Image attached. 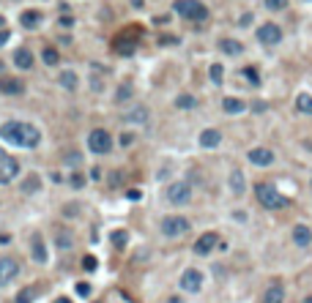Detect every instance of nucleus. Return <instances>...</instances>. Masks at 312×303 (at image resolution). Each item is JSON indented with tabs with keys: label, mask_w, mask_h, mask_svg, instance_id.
I'll return each instance as SVG.
<instances>
[{
	"label": "nucleus",
	"mask_w": 312,
	"mask_h": 303,
	"mask_svg": "<svg viewBox=\"0 0 312 303\" xmlns=\"http://www.w3.org/2000/svg\"><path fill=\"white\" fill-rule=\"evenodd\" d=\"M110 241H112V246L124 248V246H126V241H129V238H126V232H124V229H115V232L110 235Z\"/></svg>",
	"instance_id": "nucleus-31"
},
{
	"label": "nucleus",
	"mask_w": 312,
	"mask_h": 303,
	"mask_svg": "<svg viewBox=\"0 0 312 303\" xmlns=\"http://www.w3.org/2000/svg\"><path fill=\"white\" fill-rule=\"evenodd\" d=\"M296 110H298V112H304V115H312V96H310V93H298V98H296Z\"/></svg>",
	"instance_id": "nucleus-24"
},
{
	"label": "nucleus",
	"mask_w": 312,
	"mask_h": 303,
	"mask_svg": "<svg viewBox=\"0 0 312 303\" xmlns=\"http://www.w3.org/2000/svg\"><path fill=\"white\" fill-rule=\"evenodd\" d=\"M0 137H3V142H11V145H20V148L33 151V148H39V142H42V131L30 123L8 120V123L0 126Z\"/></svg>",
	"instance_id": "nucleus-1"
},
{
	"label": "nucleus",
	"mask_w": 312,
	"mask_h": 303,
	"mask_svg": "<svg viewBox=\"0 0 312 303\" xmlns=\"http://www.w3.org/2000/svg\"><path fill=\"white\" fill-rule=\"evenodd\" d=\"M77 295H80V298H88L90 295V284L80 282V284H77Z\"/></svg>",
	"instance_id": "nucleus-37"
},
{
	"label": "nucleus",
	"mask_w": 312,
	"mask_h": 303,
	"mask_svg": "<svg viewBox=\"0 0 312 303\" xmlns=\"http://www.w3.org/2000/svg\"><path fill=\"white\" fill-rule=\"evenodd\" d=\"M88 148H90L93 153H107V151L112 148V137H110V134H107L104 129H93V131L88 134Z\"/></svg>",
	"instance_id": "nucleus-6"
},
{
	"label": "nucleus",
	"mask_w": 312,
	"mask_h": 303,
	"mask_svg": "<svg viewBox=\"0 0 312 303\" xmlns=\"http://www.w3.org/2000/svg\"><path fill=\"white\" fill-rule=\"evenodd\" d=\"M112 49H115L118 55H134V49H137V38H118V41L112 44Z\"/></svg>",
	"instance_id": "nucleus-18"
},
{
	"label": "nucleus",
	"mask_w": 312,
	"mask_h": 303,
	"mask_svg": "<svg viewBox=\"0 0 312 303\" xmlns=\"http://www.w3.org/2000/svg\"><path fill=\"white\" fill-rule=\"evenodd\" d=\"M285 6H288V0H266V8H269V11H282Z\"/></svg>",
	"instance_id": "nucleus-32"
},
{
	"label": "nucleus",
	"mask_w": 312,
	"mask_h": 303,
	"mask_svg": "<svg viewBox=\"0 0 312 303\" xmlns=\"http://www.w3.org/2000/svg\"><path fill=\"white\" fill-rule=\"evenodd\" d=\"M20 276V262L14 257H0V287L11 284Z\"/></svg>",
	"instance_id": "nucleus-8"
},
{
	"label": "nucleus",
	"mask_w": 312,
	"mask_h": 303,
	"mask_svg": "<svg viewBox=\"0 0 312 303\" xmlns=\"http://www.w3.org/2000/svg\"><path fill=\"white\" fill-rule=\"evenodd\" d=\"M219 49L228 52V55H241V52H244L241 41H236V38H222V41H219Z\"/></svg>",
	"instance_id": "nucleus-23"
},
{
	"label": "nucleus",
	"mask_w": 312,
	"mask_h": 303,
	"mask_svg": "<svg viewBox=\"0 0 312 303\" xmlns=\"http://www.w3.org/2000/svg\"><path fill=\"white\" fill-rule=\"evenodd\" d=\"M61 85H63V88H69V90H74L77 88V74H74V71H63V74H61Z\"/></svg>",
	"instance_id": "nucleus-30"
},
{
	"label": "nucleus",
	"mask_w": 312,
	"mask_h": 303,
	"mask_svg": "<svg viewBox=\"0 0 312 303\" xmlns=\"http://www.w3.org/2000/svg\"><path fill=\"white\" fill-rule=\"evenodd\" d=\"M20 22H22V28L25 30L39 28V25H42V11H33V8H30V11H25V14L20 17Z\"/></svg>",
	"instance_id": "nucleus-17"
},
{
	"label": "nucleus",
	"mask_w": 312,
	"mask_h": 303,
	"mask_svg": "<svg viewBox=\"0 0 312 303\" xmlns=\"http://www.w3.org/2000/svg\"><path fill=\"white\" fill-rule=\"evenodd\" d=\"M42 189V178L39 175H28V178L22 180V191H28V194H36Z\"/></svg>",
	"instance_id": "nucleus-25"
},
{
	"label": "nucleus",
	"mask_w": 312,
	"mask_h": 303,
	"mask_svg": "<svg viewBox=\"0 0 312 303\" xmlns=\"http://www.w3.org/2000/svg\"><path fill=\"white\" fill-rule=\"evenodd\" d=\"M30 254H33V260L39 262V265H44V262H47V246H44V238L39 232L30 238Z\"/></svg>",
	"instance_id": "nucleus-12"
},
{
	"label": "nucleus",
	"mask_w": 312,
	"mask_h": 303,
	"mask_svg": "<svg viewBox=\"0 0 312 303\" xmlns=\"http://www.w3.org/2000/svg\"><path fill=\"white\" fill-rule=\"evenodd\" d=\"M189 232V219L184 216H165L162 219V235L165 238H181Z\"/></svg>",
	"instance_id": "nucleus-4"
},
{
	"label": "nucleus",
	"mask_w": 312,
	"mask_h": 303,
	"mask_svg": "<svg viewBox=\"0 0 312 303\" xmlns=\"http://www.w3.org/2000/svg\"><path fill=\"white\" fill-rule=\"evenodd\" d=\"M257 41H260V44H269V47L279 44V41H282V28H279V25H274V22L260 25V28H257Z\"/></svg>",
	"instance_id": "nucleus-9"
},
{
	"label": "nucleus",
	"mask_w": 312,
	"mask_h": 303,
	"mask_svg": "<svg viewBox=\"0 0 312 303\" xmlns=\"http://www.w3.org/2000/svg\"><path fill=\"white\" fill-rule=\"evenodd\" d=\"M121 145H132V134H124V137H121Z\"/></svg>",
	"instance_id": "nucleus-45"
},
{
	"label": "nucleus",
	"mask_w": 312,
	"mask_h": 303,
	"mask_svg": "<svg viewBox=\"0 0 312 303\" xmlns=\"http://www.w3.org/2000/svg\"><path fill=\"white\" fill-rule=\"evenodd\" d=\"M55 303H71V301H69V298H58Z\"/></svg>",
	"instance_id": "nucleus-49"
},
{
	"label": "nucleus",
	"mask_w": 312,
	"mask_h": 303,
	"mask_svg": "<svg viewBox=\"0 0 312 303\" xmlns=\"http://www.w3.org/2000/svg\"><path fill=\"white\" fill-rule=\"evenodd\" d=\"M304 303H312V295H307V298H304Z\"/></svg>",
	"instance_id": "nucleus-50"
},
{
	"label": "nucleus",
	"mask_w": 312,
	"mask_h": 303,
	"mask_svg": "<svg viewBox=\"0 0 312 303\" xmlns=\"http://www.w3.org/2000/svg\"><path fill=\"white\" fill-rule=\"evenodd\" d=\"M58 246L66 251V248H71V235H66V232H58Z\"/></svg>",
	"instance_id": "nucleus-33"
},
{
	"label": "nucleus",
	"mask_w": 312,
	"mask_h": 303,
	"mask_svg": "<svg viewBox=\"0 0 312 303\" xmlns=\"http://www.w3.org/2000/svg\"><path fill=\"white\" fill-rule=\"evenodd\" d=\"M8 241H11V235H8V232H0V243H8Z\"/></svg>",
	"instance_id": "nucleus-46"
},
{
	"label": "nucleus",
	"mask_w": 312,
	"mask_h": 303,
	"mask_svg": "<svg viewBox=\"0 0 312 303\" xmlns=\"http://www.w3.org/2000/svg\"><path fill=\"white\" fill-rule=\"evenodd\" d=\"M178 284H181L184 292H200V289H203V273L197 268H187L184 273H181Z\"/></svg>",
	"instance_id": "nucleus-7"
},
{
	"label": "nucleus",
	"mask_w": 312,
	"mask_h": 303,
	"mask_svg": "<svg viewBox=\"0 0 312 303\" xmlns=\"http://www.w3.org/2000/svg\"><path fill=\"white\" fill-rule=\"evenodd\" d=\"M22 90H25V85H22L20 79H14V76L0 79V93H3V96H20Z\"/></svg>",
	"instance_id": "nucleus-15"
},
{
	"label": "nucleus",
	"mask_w": 312,
	"mask_h": 303,
	"mask_svg": "<svg viewBox=\"0 0 312 303\" xmlns=\"http://www.w3.org/2000/svg\"><path fill=\"white\" fill-rule=\"evenodd\" d=\"M255 194H257V202H260L266 210H282V208H288V197H282V194L274 186H269V183H260V186L255 189Z\"/></svg>",
	"instance_id": "nucleus-2"
},
{
	"label": "nucleus",
	"mask_w": 312,
	"mask_h": 303,
	"mask_svg": "<svg viewBox=\"0 0 312 303\" xmlns=\"http://www.w3.org/2000/svg\"><path fill=\"white\" fill-rule=\"evenodd\" d=\"M194 104L197 101H194V96H189V93H181V96L175 98V107H178V110H192Z\"/></svg>",
	"instance_id": "nucleus-29"
},
{
	"label": "nucleus",
	"mask_w": 312,
	"mask_h": 303,
	"mask_svg": "<svg viewBox=\"0 0 312 303\" xmlns=\"http://www.w3.org/2000/svg\"><path fill=\"white\" fill-rule=\"evenodd\" d=\"M42 60L47 63V66H58V63H61V55H58L55 47H44L42 49Z\"/></svg>",
	"instance_id": "nucleus-26"
},
{
	"label": "nucleus",
	"mask_w": 312,
	"mask_h": 303,
	"mask_svg": "<svg viewBox=\"0 0 312 303\" xmlns=\"http://www.w3.org/2000/svg\"><path fill=\"white\" fill-rule=\"evenodd\" d=\"M167 303H184V301H181L178 295H173V298H167Z\"/></svg>",
	"instance_id": "nucleus-47"
},
{
	"label": "nucleus",
	"mask_w": 312,
	"mask_h": 303,
	"mask_svg": "<svg viewBox=\"0 0 312 303\" xmlns=\"http://www.w3.org/2000/svg\"><path fill=\"white\" fill-rule=\"evenodd\" d=\"M129 96H132V88H129V85H121V90H118V101H126Z\"/></svg>",
	"instance_id": "nucleus-38"
},
{
	"label": "nucleus",
	"mask_w": 312,
	"mask_h": 303,
	"mask_svg": "<svg viewBox=\"0 0 312 303\" xmlns=\"http://www.w3.org/2000/svg\"><path fill=\"white\" fill-rule=\"evenodd\" d=\"M208 74H211V82H214V85H222V79H225V69H222V63H214V66L208 69Z\"/></svg>",
	"instance_id": "nucleus-28"
},
{
	"label": "nucleus",
	"mask_w": 312,
	"mask_h": 303,
	"mask_svg": "<svg viewBox=\"0 0 312 303\" xmlns=\"http://www.w3.org/2000/svg\"><path fill=\"white\" fill-rule=\"evenodd\" d=\"M83 268H85V270H96V268H99L96 257H90V254H88V257H85V260H83Z\"/></svg>",
	"instance_id": "nucleus-36"
},
{
	"label": "nucleus",
	"mask_w": 312,
	"mask_h": 303,
	"mask_svg": "<svg viewBox=\"0 0 312 303\" xmlns=\"http://www.w3.org/2000/svg\"><path fill=\"white\" fill-rule=\"evenodd\" d=\"M126 120H129V123H146V120H148V110H146V107H137V110H132L129 115H126Z\"/></svg>",
	"instance_id": "nucleus-27"
},
{
	"label": "nucleus",
	"mask_w": 312,
	"mask_h": 303,
	"mask_svg": "<svg viewBox=\"0 0 312 303\" xmlns=\"http://www.w3.org/2000/svg\"><path fill=\"white\" fill-rule=\"evenodd\" d=\"M69 180H71V186H74V189H83V183H85V180H83V175H80V172H74Z\"/></svg>",
	"instance_id": "nucleus-39"
},
{
	"label": "nucleus",
	"mask_w": 312,
	"mask_h": 303,
	"mask_svg": "<svg viewBox=\"0 0 312 303\" xmlns=\"http://www.w3.org/2000/svg\"><path fill=\"white\" fill-rule=\"evenodd\" d=\"M250 161L257 167H269L271 161H274V153L269 151V148H252L250 151Z\"/></svg>",
	"instance_id": "nucleus-13"
},
{
	"label": "nucleus",
	"mask_w": 312,
	"mask_h": 303,
	"mask_svg": "<svg viewBox=\"0 0 312 303\" xmlns=\"http://www.w3.org/2000/svg\"><path fill=\"white\" fill-rule=\"evenodd\" d=\"M173 11L178 17H187V19H206L208 17V8L203 6L200 0H175Z\"/></svg>",
	"instance_id": "nucleus-3"
},
{
	"label": "nucleus",
	"mask_w": 312,
	"mask_h": 303,
	"mask_svg": "<svg viewBox=\"0 0 312 303\" xmlns=\"http://www.w3.org/2000/svg\"><path fill=\"white\" fill-rule=\"evenodd\" d=\"M17 175H20V161L11 153L0 151V183H11Z\"/></svg>",
	"instance_id": "nucleus-5"
},
{
	"label": "nucleus",
	"mask_w": 312,
	"mask_h": 303,
	"mask_svg": "<svg viewBox=\"0 0 312 303\" xmlns=\"http://www.w3.org/2000/svg\"><path fill=\"white\" fill-rule=\"evenodd\" d=\"M80 161H83V156H80V153H71V156H66V164H71V167H77Z\"/></svg>",
	"instance_id": "nucleus-40"
},
{
	"label": "nucleus",
	"mask_w": 312,
	"mask_h": 303,
	"mask_svg": "<svg viewBox=\"0 0 312 303\" xmlns=\"http://www.w3.org/2000/svg\"><path fill=\"white\" fill-rule=\"evenodd\" d=\"M126 197H129V200H132V202H137L140 197H143V194H140V189H132V191L126 194Z\"/></svg>",
	"instance_id": "nucleus-41"
},
{
	"label": "nucleus",
	"mask_w": 312,
	"mask_h": 303,
	"mask_svg": "<svg viewBox=\"0 0 312 303\" xmlns=\"http://www.w3.org/2000/svg\"><path fill=\"white\" fill-rule=\"evenodd\" d=\"M263 303H285V289L282 284H271L263 295Z\"/></svg>",
	"instance_id": "nucleus-19"
},
{
	"label": "nucleus",
	"mask_w": 312,
	"mask_h": 303,
	"mask_svg": "<svg viewBox=\"0 0 312 303\" xmlns=\"http://www.w3.org/2000/svg\"><path fill=\"white\" fill-rule=\"evenodd\" d=\"M244 76H247L252 85H260V76H257V71L252 69V66H247V69H244Z\"/></svg>",
	"instance_id": "nucleus-34"
},
{
	"label": "nucleus",
	"mask_w": 312,
	"mask_h": 303,
	"mask_svg": "<svg viewBox=\"0 0 312 303\" xmlns=\"http://www.w3.org/2000/svg\"><path fill=\"white\" fill-rule=\"evenodd\" d=\"M219 142H222V131H216V129L200 131V148H216Z\"/></svg>",
	"instance_id": "nucleus-16"
},
{
	"label": "nucleus",
	"mask_w": 312,
	"mask_h": 303,
	"mask_svg": "<svg viewBox=\"0 0 312 303\" xmlns=\"http://www.w3.org/2000/svg\"><path fill=\"white\" fill-rule=\"evenodd\" d=\"M252 22V14H244L241 19H238V25H241V28H247V25H250Z\"/></svg>",
	"instance_id": "nucleus-43"
},
{
	"label": "nucleus",
	"mask_w": 312,
	"mask_h": 303,
	"mask_svg": "<svg viewBox=\"0 0 312 303\" xmlns=\"http://www.w3.org/2000/svg\"><path fill=\"white\" fill-rule=\"evenodd\" d=\"M216 243H219V238H216V232H203L197 241H194V254L200 257H208L211 251L216 248Z\"/></svg>",
	"instance_id": "nucleus-11"
},
{
	"label": "nucleus",
	"mask_w": 312,
	"mask_h": 303,
	"mask_svg": "<svg viewBox=\"0 0 312 303\" xmlns=\"http://www.w3.org/2000/svg\"><path fill=\"white\" fill-rule=\"evenodd\" d=\"M17 303H33V289H22L17 295Z\"/></svg>",
	"instance_id": "nucleus-35"
},
{
	"label": "nucleus",
	"mask_w": 312,
	"mask_h": 303,
	"mask_svg": "<svg viewBox=\"0 0 312 303\" xmlns=\"http://www.w3.org/2000/svg\"><path fill=\"white\" fill-rule=\"evenodd\" d=\"M293 243L301 246V248H307L312 243V229L307 227V224H296V227H293Z\"/></svg>",
	"instance_id": "nucleus-14"
},
{
	"label": "nucleus",
	"mask_w": 312,
	"mask_h": 303,
	"mask_svg": "<svg viewBox=\"0 0 312 303\" xmlns=\"http://www.w3.org/2000/svg\"><path fill=\"white\" fill-rule=\"evenodd\" d=\"M167 200L173 202V205H187V202L192 200V186H189V183H184V180L173 183V186L167 189Z\"/></svg>",
	"instance_id": "nucleus-10"
},
{
	"label": "nucleus",
	"mask_w": 312,
	"mask_h": 303,
	"mask_svg": "<svg viewBox=\"0 0 312 303\" xmlns=\"http://www.w3.org/2000/svg\"><path fill=\"white\" fill-rule=\"evenodd\" d=\"M3 28H6V17L0 14V30H3Z\"/></svg>",
	"instance_id": "nucleus-48"
},
{
	"label": "nucleus",
	"mask_w": 312,
	"mask_h": 303,
	"mask_svg": "<svg viewBox=\"0 0 312 303\" xmlns=\"http://www.w3.org/2000/svg\"><path fill=\"white\" fill-rule=\"evenodd\" d=\"M8 38H11V33H8V30H6V28H3V30H0V47H3V44H6V41H8Z\"/></svg>",
	"instance_id": "nucleus-42"
},
{
	"label": "nucleus",
	"mask_w": 312,
	"mask_h": 303,
	"mask_svg": "<svg viewBox=\"0 0 312 303\" xmlns=\"http://www.w3.org/2000/svg\"><path fill=\"white\" fill-rule=\"evenodd\" d=\"M222 110L228 112V115H241L244 110H247V104L241 101V98H233V96H228L222 101Z\"/></svg>",
	"instance_id": "nucleus-20"
},
{
	"label": "nucleus",
	"mask_w": 312,
	"mask_h": 303,
	"mask_svg": "<svg viewBox=\"0 0 312 303\" xmlns=\"http://www.w3.org/2000/svg\"><path fill=\"white\" fill-rule=\"evenodd\" d=\"M61 25H63V28H71V25H74V19H71V17H61Z\"/></svg>",
	"instance_id": "nucleus-44"
},
{
	"label": "nucleus",
	"mask_w": 312,
	"mask_h": 303,
	"mask_svg": "<svg viewBox=\"0 0 312 303\" xmlns=\"http://www.w3.org/2000/svg\"><path fill=\"white\" fill-rule=\"evenodd\" d=\"M14 63H17V69H30L33 66V55H30V49H17L14 52Z\"/></svg>",
	"instance_id": "nucleus-22"
},
{
	"label": "nucleus",
	"mask_w": 312,
	"mask_h": 303,
	"mask_svg": "<svg viewBox=\"0 0 312 303\" xmlns=\"http://www.w3.org/2000/svg\"><path fill=\"white\" fill-rule=\"evenodd\" d=\"M244 189H247L244 172H241V170H233V172H230V191H233V194H244Z\"/></svg>",
	"instance_id": "nucleus-21"
}]
</instances>
